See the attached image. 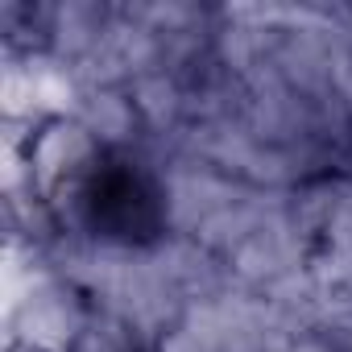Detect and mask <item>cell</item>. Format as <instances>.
I'll list each match as a JSON object with an SVG mask.
<instances>
[{"label": "cell", "instance_id": "cell-1", "mask_svg": "<svg viewBox=\"0 0 352 352\" xmlns=\"http://www.w3.org/2000/svg\"><path fill=\"white\" fill-rule=\"evenodd\" d=\"M83 212H87V224L96 228V236H112V241L149 236V232H157V220H162L153 183L129 162L100 166L91 174L83 187Z\"/></svg>", "mask_w": 352, "mask_h": 352}]
</instances>
